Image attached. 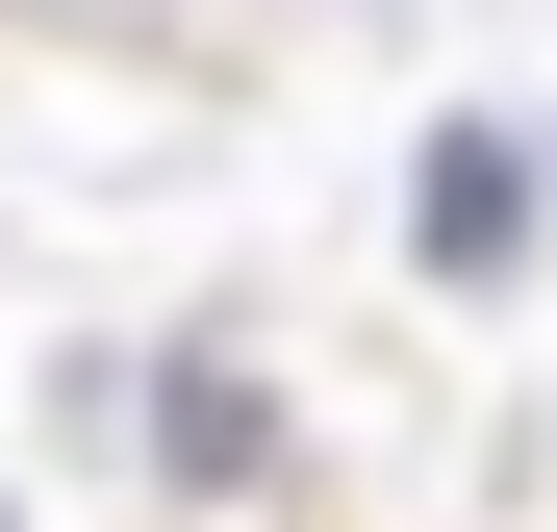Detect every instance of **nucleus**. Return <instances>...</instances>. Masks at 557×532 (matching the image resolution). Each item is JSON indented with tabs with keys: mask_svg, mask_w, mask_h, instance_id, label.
Masks as SVG:
<instances>
[{
	"mask_svg": "<svg viewBox=\"0 0 557 532\" xmlns=\"http://www.w3.org/2000/svg\"><path fill=\"white\" fill-rule=\"evenodd\" d=\"M406 228H431V280H482V253H532V127H456Z\"/></svg>",
	"mask_w": 557,
	"mask_h": 532,
	"instance_id": "1",
	"label": "nucleus"
}]
</instances>
